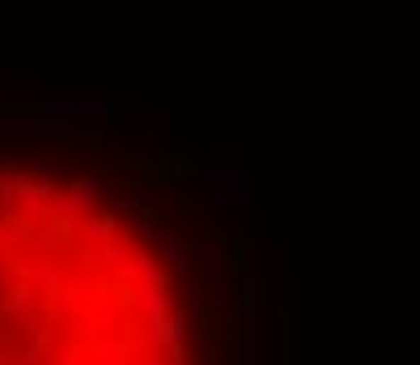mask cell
<instances>
[{"label": "cell", "instance_id": "6da1fadb", "mask_svg": "<svg viewBox=\"0 0 420 365\" xmlns=\"http://www.w3.org/2000/svg\"><path fill=\"white\" fill-rule=\"evenodd\" d=\"M0 365H187L161 259L59 187H0Z\"/></svg>", "mask_w": 420, "mask_h": 365}]
</instances>
